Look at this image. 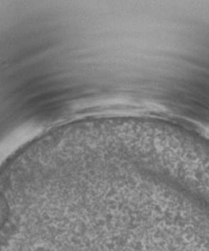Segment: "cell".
I'll list each match as a JSON object with an SVG mask.
<instances>
[{
  "label": "cell",
  "mask_w": 209,
  "mask_h": 251,
  "mask_svg": "<svg viewBox=\"0 0 209 251\" xmlns=\"http://www.w3.org/2000/svg\"><path fill=\"white\" fill-rule=\"evenodd\" d=\"M202 132L209 139V126H203V127H202Z\"/></svg>",
  "instance_id": "6da1fadb"
}]
</instances>
